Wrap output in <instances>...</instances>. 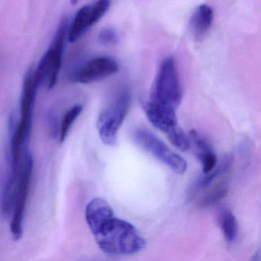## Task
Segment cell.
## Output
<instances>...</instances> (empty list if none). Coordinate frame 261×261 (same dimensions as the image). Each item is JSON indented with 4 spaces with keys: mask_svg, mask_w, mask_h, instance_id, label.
Masks as SVG:
<instances>
[{
    "mask_svg": "<svg viewBox=\"0 0 261 261\" xmlns=\"http://www.w3.org/2000/svg\"><path fill=\"white\" fill-rule=\"evenodd\" d=\"M143 109L149 122L160 130L168 134L178 126L175 109L148 100Z\"/></svg>",
    "mask_w": 261,
    "mask_h": 261,
    "instance_id": "9",
    "label": "cell"
},
{
    "mask_svg": "<svg viewBox=\"0 0 261 261\" xmlns=\"http://www.w3.org/2000/svg\"><path fill=\"white\" fill-rule=\"evenodd\" d=\"M33 167H34V163H33V156L30 152H27L24 155L22 166H21L16 201H15L14 208L12 214L13 218L10 224L12 236L15 241L20 240L23 233L22 224H23L27 200L30 195Z\"/></svg>",
    "mask_w": 261,
    "mask_h": 261,
    "instance_id": "6",
    "label": "cell"
},
{
    "mask_svg": "<svg viewBox=\"0 0 261 261\" xmlns=\"http://www.w3.org/2000/svg\"><path fill=\"white\" fill-rule=\"evenodd\" d=\"M111 0H97L94 4L84 6L76 13L69 30L68 42H76L90 27L97 23L109 10Z\"/></svg>",
    "mask_w": 261,
    "mask_h": 261,
    "instance_id": "7",
    "label": "cell"
},
{
    "mask_svg": "<svg viewBox=\"0 0 261 261\" xmlns=\"http://www.w3.org/2000/svg\"><path fill=\"white\" fill-rule=\"evenodd\" d=\"M39 86V84L33 75V71H29L24 80L21 99L20 119L18 123V124L22 127L29 129L32 128L36 94Z\"/></svg>",
    "mask_w": 261,
    "mask_h": 261,
    "instance_id": "10",
    "label": "cell"
},
{
    "mask_svg": "<svg viewBox=\"0 0 261 261\" xmlns=\"http://www.w3.org/2000/svg\"><path fill=\"white\" fill-rule=\"evenodd\" d=\"M214 19V12L207 4L198 6L189 21V30L193 37L201 40L207 35Z\"/></svg>",
    "mask_w": 261,
    "mask_h": 261,
    "instance_id": "13",
    "label": "cell"
},
{
    "mask_svg": "<svg viewBox=\"0 0 261 261\" xmlns=\"http://www.w3.org/2000/svg\"><path fill=\"white\" fill-rule=\"evenodd\" d=\"M191 144L195 146V154L202 166L203 174L208 173L215 169L218 164V158L212 146L205 137L199 132L192 129L190 131Z\"/></svg>",
    "mask_w": 261,
    "mask_h": 261,
    "instance_id": "12",
    "label": "cell"
},
{
    "mask_svg": "<svg viewBox=\"0 0 261 261\" xmlns=\"http://www.w3.org/2000/svg\"><path fill=\"white\" fill-rule=\"evenodd\" d=\"M19 175L9 172L4 178L0 192V210L4 216H10L13 214L17 192Z\"/></svg>",
    "mask_w": 261,
    "mask_h": 261,
    "instance_id": "14",
    "label": "cell"
},
{
    "mask_svg": "<svg viewBox=\"0 0 261 261\" xmlns=\"http://www.w3.org/2000/svg\"><path fill=\"white\" fill-rule=\"evenodd\" d=\"M79 2V0H71V4H72L73 6L77 5Z\"/></svg>",
    "mask_w": 261,
    "mask_h": 261,
    "instance_id": "21",
    "label": "cell"
},
{
    "mask_svg": "<svg viewBox=\"0 0 261 261\" xmlns=\"http://www.w3.org/2000/svg\"><path fill=\"white\" fill-rule=\"evenodd\" d=\"M133 140L175 173L183 175L187 170L186 160L176 152L171 150L158 137L147 129H135L133 132Z\"/></svg>",
    "mask_w": 261,
    "mask_h": 261,
    "instance_id": "5",
    "label": "cell"
},
{
    "mask_svg": "<svg viewBox=\"0 0 261 261\" xmlns=\"http://www.w3.org/2000/svg\"><path fill=\"white\" fill-rule=\"evenodd\" d=\"M171 143L181 151H186L190 148L191 142L186 133L177 126L173 130L166 134Z\"/></svg>",
    "mask_w": 261,
    "mask_h": 261,
    "instance_id": "19",
    "label": "cell"
},
{
    "mask_svg": "<svg viewBox=\"0 0 261 261\" xmlns=\"http://www.w3.org/2000/svg\"><path fill=\"white\" fill-rule=\"evenodd\" d=\"M93 235L99 248L111 256L135 254L146 247V240L132 224L114 216Z\"/></svg>",
    "mask_w": 261,
    "mask_h": 261,
    "instance_id": "1",
    "label": "cell"
},
{
    "mask_svg": "<svg viewBox=\"0 0 261 261\" xmlns=\"http://www.w3.org/2000/svg\"><path fill=\"white\" fill-rule=\"evenodd\" d=\"M114 216L112 208L103 198H94L88 203L85 209L87 224L92 233H95L102 224Z\"/></svg>",
    "mask_w": 261,
    "mask_h": 261,
    "instance_id": "11",
    "label": "cell"
},
{
    "mask_svg": "<svg viewBox=\"0 0 261 261\" xmlns=\"http://www.w3.org/2000/svg\"><path fill=\"white\" fill-rule=\"evenodd\" d=\"M181 98L182 92L175 60L166 58L159 68L149 100L176 109Z\"/></svg>",
    "mask_w": 261,
    "mask_h": 261,
    "instance_id": "2",
    "label": "cell"
},
{
    "mask_svg": "<svg viewBox=\"0 0 261 261\" xmlns=\"http://www.w3.org/2000/svg\"><path fill=\"white\" fill-rule=\"evenodd\" d=\"M203 191H204V193L198 200V205L204 207L213 205L227 195L228 181L224 177Z\"/></svg>",
    "mask_w": 261,
    "mask_h": 261,
    "instance_id": "16",
    "label": "cell"
},
{
    "mask_svg": "<svg viewBox=\"0 0 261 261\" xmlns=\"http://www.w3.org/2000/svg\"><path fill=\"white\" fill-rule=\"evenodd\" d=\"M130 103V92L123 90L99 116L97 130L100 140L107 146H114L117 143L119 129L127 115Z\"/></svg>",
    "mask_w": 261,
    "mask_h": 261,
    "instance_id": "3",
    "label": "cell"
},
{
    "mask_svg": "<svg viewBox=\"0 0 261 261\" xmlns=\"http://www.w3.org/2000/svg\"><path fill=\"white\" fill-rule=\"evenodd\" d=\"M67 33L68 23L66 19H64L59 25L53 45L41 59L37 69L33 72V75L39 85L44 80L47 81L48 90L53 89L57 83L62 66Z\"/></svg>",
    "mask_w": 261,
    "mask_h": 261,
    "instance_id": "4",
    "label": "cell"
},
{
    "mask_svg": "<svg viewBox=\"0 0 261 261\" xmlns=\"http://www.w3.org/2000/svg\"><path fill=\"white\" fill-rule=\"evenodd\" d=\"M98 41L101 45H115L119 42L118 33L113 28L103 29L99 34Z\"/></svg>",
    "mask_w": 261,
    "mask_h": 261,
    "instance_id": "20",
    "label": "cell"
},
{
    "mask_svg": "<svg viewBox=\"0 0 261 261\" xmlns=\"http://www.w3.org/2000/svg\"><path fill=\"white\" fill-rule=\"evenodd\" d=\"M233 158L231 155H224L220 161L219 164H217L213 170L208 173L204 174V175L196 181L192 193L204 190L218 180L225 177L231 168Z\"/></svg>",
    "mask_w": 261,
    "mask_h": 261,
    "instance_id": "15",
    "label": "cell"
},
{
    "mask_svg": "<svg viewBox=\"0 0 261 261\" xmlns=\"http://www.w3.org/2000/svg\"><path fill=\"white\" fill-rule=\"evenodd\" d=\"M219 223L226 241L229 244L234 242L238 235V223L234 215L229 211H223L220 215Z\"/></svg>",
    "mask_w": 261,
    "mask_h": 261,
    "instance_id": "17",
    "label": "cell"
},
{
    "mask_svg": "<svg viewBox=\"0 0 261 261\" xmlns=\"http://www.w3.org/2000/svg\"><path fill=\"white\" fill-rule=\"evenodd\" d=\"M82 111H83V106L81 105H75L72 108H70L62 120L60 126H59V141L60 143H64L66 140L70 129L72 126L73 123L77 120V117L81 115Z\"/></svg>",
    "mask_w": 261,
    "mask_h": 261,
    "instance_id": "18",
    "label": "cell"
},
{
    "mask_svg": "<svg viewBox=\"0 0 261 261\" xmlns=\"http://www.w3.org/2000/svg\"><path fill=\"white\" fill-rule=\"evenodd\" d=\"M119 65L115 59L108 56L94 58L81 67L72 81L79 84H91L107 79L118 72Z\"/></svg>",
    "mask_w": 261,
    "mask_h": 261,
    "instance_id": "8",
    "label": "cell"
}]
</instances>
